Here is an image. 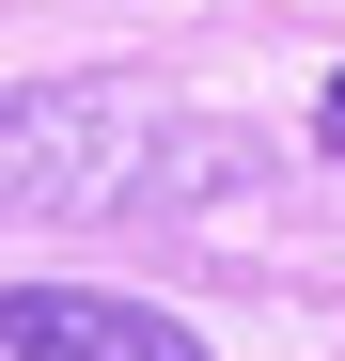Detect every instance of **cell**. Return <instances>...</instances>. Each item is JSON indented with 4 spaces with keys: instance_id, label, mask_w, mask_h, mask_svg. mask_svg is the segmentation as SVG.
I'll use <instances>...</instances> for the list:
<instances>
[{
    "instance_id": "6da1fadb",
    "label": "cell",
    "mask_w": 345,
    "mask_h": 361,
    "mask_svg": "<svg viewBox=\"0 0 345 361\" xmlns=\"http://www.w3.org/2000/svg\"><path fill=\"white\" fill-rule=\"evenodd\" d=\"M220 204L251 189V142L236 126H172L157 94L126 79H32L0 94V204L16 220H126V204Z\"/></svg>"
},
{
    "instance_id": "7a4b0ae2",
    "label": "cell",
    "mask_w": 345,
    "mask_h": 361,
    "mask_svg": "<svg viewBox=\"0 0 345 361\" xmlns=\"http://www.w3.org/2000/svg\"><path fill=\"white\" fill-rule=\"evenodd\" d=\"M0 361H204V330L110 283H0Z\"/></svg>"
},
{
    "instance_id": "3957f363",
    "label": "cell",
    "mask_w": 345,
    "mask_h": 361,
    "mask_svg": "<svg viewBox=\"0 0 345 361\" xmlns=\"http://www.w3.org/2000/svg\"><path fill=\"white\" fill-rule=\"evenodd\" d=\"M314 142H330V157H345V63H330V94H314Z\"/></svg>"
}]
</instances>
